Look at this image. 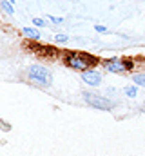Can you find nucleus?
<instances>
[{
    "label": "nucleus",
    "instance_id": "1",
    "mask_svg": "<svg viewBox=\"0 0 145 156\" xmlns=\"http://www.w3.org/2000/svg\"><path fill=\"white\" fill-rule=\"evenodd\" d=\"M64 62L72 67V69H78V71H89V67L96 66L98 60L87 53H78V51H69L64 55Z\"/></svg>",
    "mask_w": 145,
    "mask_h": 156
},
{
    "label": "nucleus",
    "instance_id": "2",
    "mask_svg": "<svg viewBox=\"0 0 145 156\" xmlns=\"http://www.w3.org/2000/svg\"><path fill=\"white\" fill-rule=\"evenodd\" d=\"M27 76H29V82L38 87H47V85H51V80H53L51 73L44 66H31L27 69Z\"/></svg>",
    "mask_w": 145,
    "mask_h": 156
},
{
    "label": "nucleus",
    "instance_id": "3",
    "mask_svg": "<svg viewBox=\"0 0 145 156\" xmlns=\"http://www.w3.org/2000/svg\"><path fill=\"white\" fill-rule=\"evenodd\" d=\"M104 67L111 73H127L133 69V62L129 58H107L104 60Z\"/></svg>",
    "mask_w": 145,
    "mask_h": 156
},
{
    "label": "nucleus",
    "instance_id": "4",
    "mask_svg": "<svg viewBox=\"0 0 145 156\" xmlns=\"http://www.w3.org/2000/svg\"><path fill=\"white\" fill-rule=\"evenodd\" d=\"M83 98H85V102H87L89 105H93V107H96V109H104V111L112 109V105H114L111 100L100 96V94H94V93H85Z\"/></svg>",
    "mask_w": 145,
    "mask_h": 156
},
{
    "label": "nucleus",
    "instance_id": "5",
    "mask_svg": "<svg viewBox=\"0 0 145 156\" xmlns=\"http://www.w3.org/2000/svg\"><path fill=\"white\" fill-rule=\"evenodd\" d=\"M82 80L87 83V85H93V87H96V85H100L102 83V75L100 73H96V71H83L82 73Z\"/></svg>",
    "mask_w": 145,
    "mask_h": 156
},
{
    "label": "nucleus",
    "instance_id": "6",
    "mask_svg": "<svg viewBox=\"0 0 145 156\" xmlns=\"http://www.w3.org/2000/svg\"><path fill=\"white\" fill-rule=\"evenodd\" d=\"M22 33H24V37H27V38H31V40L40 38V31H36L35 27H24Z\"/></svg>",
    "mask_w": 145,
    "mask_h": 156
},
{
    "label": "nucleus",
    "instance_id": "7",
    "mask_svg": "<svg viewBox=\"0 0 145 156\" xmlns=\"http://www.w3.org/2000/svg\"><path fill=\"white\" fill-rule=\"evenodd\" d=\"M0 7H2L4 13H7V15H15V7H13V4H11L9 0H0Z\"/></svg>",
    "mask_w": 145,
    "mask_h": 156
},
{
    "label": "nucleus",
    "instance_id": "8",
    "mask_svg": "<svg viewBox=\"0 0 145 156\" xmlns=\"http://www.w3.org/2000/svg\"><path fill=\"white\" fill-rule=\"evenodd\" d=\"M133 80H134V83L143 85V87H145V75H134V76H133Z\"/></svg>",
    "mask_w": 145,
    "mask_h": 156
},
{
    "label": "nucleus",
    "instance_id": "9",
    "mask_svg": "<svg viewBox=\"0 0 145 156\" xmlns=\"http://www.w3.org/2000/svg\"><path fill=\"white\" fill-rule=\"evenodd\" d=\"M125 94L131 96V98H134V96H136V87H134V85H133V87H125Z\"/></svg>",
    "mask_w": 145,
    "mask_h": 156
},
{
    "label": "nucleus",
    "instance_id": "10",
    "mask_svg": "<svg viewBox=\"0 0 145 156\" xmlns=\"http://www.w3.org/2000/svg\"><path fill=\"white\" fill-rule=\"evenodd\" d=\"M55 40L62 44V42H67V40H69V37H67V35H56V37H55Z\"/></svg>",
    "mask_w": 145,
    "mask_h": 156
},
{
    "label": "nucleus",
    "instance_id": "11",
    "mask_svg": "<svg viewBox=\"0 0 145 156\" xmlns=\"http://www.w3.org/2000/svg\"><path fill=\"white\" fill-rule=\"evenodd\" d=\"M33 22H35V26H38V27L45 26V20H44V18H33Z\"/></svg>",
    "mask_w": 145,
    "mask_h": 156
},
{
    "label": "nucleus",
    "instance_id": "12",
    "mask_svg": "<svg viewBox=\"0 0 145 156\" xmlns=\"http://www.w3.org/2000/svg\"><path fill=\"white\" fill-rule=\"evenodd\" d=\"M49 20H51V22H55V24H62V22H64V18H62V16H49Z\"/></svg>",
    "mask_w": 145,
    "mask_h": 156
},
{
    "label": "nucleus",
    "instance_id": "13",
    "mask_svg": "<svg viewBox=\"0 0 145 156\" xmlns=\"http://www.w3.org/2000/svg\"><path fill=\"white\" fill-rule=\"evenodd\" d=\"M94 29H96L98 33H105V31H107V27H105V26H100V24H98V26H94Z\"/></svg>",
    "mask_w": 145,
    "mask_h": 156
},
{
    "label": "nucleus",
    "instance_id": "14",
    "mask_svg": "<svg viewBox=\"0 0 145 156\" xmlns=\"http://www.w3.org/2000/svg\"><path fill=\"white\" fill-rule=\"evenodd\" d=\"M9 2H11V4H15V0H9Z\"/></svg>",
    "mask_w": 145,
    "mask_h": 156
}]
</instances>
